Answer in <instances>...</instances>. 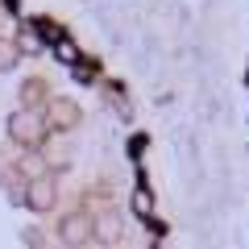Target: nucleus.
Returning <instances> with one entry per match:
<instances>
[{
    "instance_id": "obj_1",
    "label": "nucleus",
    "mask_w": 249,
    "mask_h": 249,
    "mask_svg": "<svg viewBox=\"0 0 249 249\" xmlns=\"http://www.w3.org/2000/svg\"><path fill=\"white\" fill-rule=\"evenodd\" d=\"M9 137H13V142H21V145H37V142L46 137L42 116H37V112H29V108L13 112V116H9Z\"/></svg>"
},
{
    "instance_id": "obj_2",
    "label": "nucleus",
    "mask_w": 249,
    "mask_h": 249,
    "mask_svg": "<svg viewBox=\"0 0 249 249\" xmlns=\"http://www.w3.org/2000/svg\"><path fill=\"white\" fill-rule=\"evenodd\" d=\"M91 237H96V220H91V216H83V212L62 216V224H58V241H62V245L79 249V245H88Z\"/></svg>"
},
{
    "instance_id": "obj_3",
    "label": "nucleus",
    "mask_w": 249,
    "mask_h": 249,
    "mask_svg": "<svg viewBox=\"0 0 249 249\" xmlns=\"http://www.w3.org/2000/svg\"><path fill=\"white\" fill-rule=\"evenodd\" d=\"M46 124H54V129H75L79 124V104H71V100H50Z\"/></svg>"
},
{
    "instance_id": "obj_4",
    "label": "nucleus",
    "mask_w": 249,
    "mask_h": 249,
    "mask_svg": "<svg viewBox=\"0 0 249 249\" xmlns=\"http://www.w3.org/2000/svg\"><path fill=\"white\" fill-rule=\"evenodd\" d=\"M25 204L34 208V212H50V208H54V178H34Z\"/></svg>"
},
{
    "instance_id": "obj_5",
    "label": "nucleus",
    "mask_w": 249,
    "mask_h": 249,
    "mask_svg": "<svg viewBox=\"0 0 249 249\" xmlns=\"http://www.w3.org/2000/svg\"><path fill=\"white\" fill-rule=\"evenodd\" d=\"M21 62V46L9 42V37H0V71H13Z\"/></svg>"
},
{
    "instance_id": "obj_6",
    "label": "nucleus",
    "mask_w": 249,
    "mask_h": 249,
    "mask_svg": "<svg viewBox=\"0 0 249 249\" xmlns=\"http://www.w3.org/2000/svg\"><path fill=\"white\" fill-rule=\"evenodd\" d=\"M54 54H58L62 62H79V50H75L71 37H54Z\"/></svg>"
},
{
    "instance_id": "obj_7",
    "label": "nucleus",
    "mask_w": 249,
    "mask_h": 249,
    "mask_svg": "<svg viewBox=\"0 0 249 249\" xmlns=\"http://www.w3.org/2000/svg\"><path fill=\"white\" fill-rule=\"evenodd\" d=\"M133 208H137V216H150L154 212V199H150L145 187H142V191H133Z\"/></svg>"
},
{
    "instance_id": "obj_8",
    "label": "nucleus",
    "mask_w": 249,
    "mask_h": 249,
    "mask_svg": "<svg viewBox=\"0 0 249 249\" xmlns=\"http://www.w3.org/2000/svg\"><path fill=\"white\" fill-rule=\"evenodd\" d=\"M100 224H104V229H100V237H104V241H116V237H121V224H116V216H104Z\"/></svg>"
},
{
    "instance_id": "obj_9",
    "label": "nucleus",
    "mask_w": 249,
    "mask_h": 249,
    "mask_svg": "<svg viewBox=\"0 0 249 249\" xmlns=\"http://www.w3.org/2000/svg\"><path fill=\"white\" fill-rule=\"evenodd\" d=\"M21 96H25V108L34 112V104L42 100V83H25V91H21Z\"/></svg>"
}]
</instances>
